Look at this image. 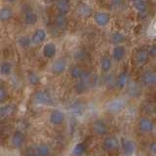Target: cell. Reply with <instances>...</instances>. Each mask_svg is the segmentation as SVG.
<instances>
[{"label":"cell","mask_w":156,"mask_h":156,"mask_svg":"<svg viewBox=\"0 0 156 156\" xmlns=\"http://www.w3.org/2000/svg\"><path fill=\"white\" fill-rule=\"evenodd\" d=\"M111 14L107 11H104V10L94 11L92 15V20L95 26L100 28H105L106 27H108L111 22Z\"/></svg>","instance_id":"cell-1"},{"label":"cell","mask_w":156,"mask_h":156,"mask_svg":"<svg viewBox=\"0 0 156 156\" xmlns=\"http://www.w3.org/2000/svg\"><path fill=\"white\" fill-rule=\"evenodd\" d=\"M40 21V16L39 14L33 9H27L26 11L23 12L22 15V23L23 26L31 27L36 26Z\"/></svg>","instance_id":"cell-4"},{"label":"cell","mask_w":156,"mask_h":156,"mask_svg":"<svg viewBox=\"0 0 156 156\" xmlns=\"http://www.w3.org/2000/svg\"><path fill=\"white\" fill-rule=\"evenodd\" d=\"M67 23H68L67 15H62V14L56 15L55 19H54V24H55V27L58 30H65L67 27Z\"/></svg>","instance_id":"cell-27"},{"label":"cell","mask_w":156,"mask_h":156,"mask_svg":"<svg viewBox=\"0 0 156 156\" xmlns=\"http://www.w3.org/2000/svg\"><path fill=\"white\" fill-rule=\"evenodd\" d=\"M26 143V135L22 131L14 132L11 136V144L15 148H21Z\"/></svg>","instance_id":"cell-21"},{"label":"cell","mask_w":156,"mask_h":156,"mask_svg":"<svg viewBox=\"0 0 156 156\" xmlns=\"http://www.w3.org/2000/svg\"><path fill=\"white\" fill-rule=\"evenodd\" d=\"M17 44H18V46L22 49V50H29L30 48H32L30 35H27V34H23V35H20L17 38Z\"/></svg>","instance_id":"cell-29"},{"label":"cell","mask_w":156,"mask_h":156,"mask_svg":"<svg viewBox=\"0 0 156 156\" xmlns=\"http://www.w3.org/2000/svg\"><path fill=\"white\" fill-rule=\"evenodd\" d=\"M87 149V146L84 143H79L77 144L72 149V154L75 156H81L85 153V151Z\"/></svg>","instance_id":"cell-34"},{"label":"cell","mask_w":156,"mask_h":156,"mask_svg":"<svg viewBox=\"0 0 156 156\" xmlns=\"http://www.w3.org/2000/svg\"><path fill=\"white\" fill-rule=\"evenodd\" d=\"M27 156H37V154L34 151H28L27 153Z\"/></svg>","instance_id":"cell-41"},{"label":"cell","mask_w":156,"mask_h":156,"mask_svg":"<svg viewBox=\"0 0 156 156\" xmlns=\"http://www.w3.org/2000/svg\"><path fill=\"white\" fill-rule=\"evenodd\" d=\"M68 68V61L65 57L55 58L53 60V62L50 67V71L53 75L58 76L62 75Z\"/></svg>","instance_id":"cell-2"},{"label":"cell","mask_w":156,"mask_h":156,"mask_svg":"<svg viewBox=\"0 0 156 156\" xmlns=\"http://www.w3.org/2000/svg\"><path fill=\"white\" fill-rule=\"evenodd\" d=\"M109 41L112 45H123L127 40V35L122 31H112L109 34Z\"/></svg>","instance_id":"cell-22"},{"label":"cell","mask_w":156,"mask_h":156,"mask_svg":"<svg viewBox=\"0 0 156 156\" xmlns=\"http://www.w3.org/2000/svg\"><path fill=\"white\" fill-rule=\"evenodd\" d=\"M53 4L57 11V14L67 15L71 11L70 0H54Z\"/></svg>","instance_id":"cell-16"},{"label":"cell","mask_w":156,"mask_h":156,"mask_svg":"<svg viewBox=\"0 0 156 156\" xmlns=\"http://www.w3.org/2000/svg\"><path fill=\"white\" fill-rule=\"evenodd\" d=\"M58 52V45L54 41H46L43 44L41 50L43 58H47V60H54L57 57Z\"/></svg>","instance_id":"cell-6"},{"label":"cell","mask_w":156,"mask_h":156,"mask_svg":"<svg viewBox=\"0 0 156 156\" xmlns=\"http://www.w3.org/2000/svg\"><path fill=\"white\" fill-rule=\"evenodd\" d=\"M150 60V58L148 56V53L147 50L144 48H140L139 50H136L135 53V56H134V61L136 65V66L141 67L145 66Z\"/></svg>","instance_id":"cell-13"},{"label":"cell","mask_w":156,"mask_h":156,"mask_svg":"<svg viewBox=\"0 0 156 156\" xmlns=\"http://www.w3.org/2000/svg\"><path fill=\"white\" fill-rule=\"evenodd\" d=\"M49 121L54 126H60L66 121V114L60 109H54L49 116Z\"/></svg>","instance_id":"cell-18"},{"label":"cell","mask_w":156,"mask_h":156,"mask_svg":"<svg viewBox=\"0 0 156 156\" xmlns=\"http://www.w3.org/2000/svg\"><path fill=\"white\" fill-rule=\"evenodd\" d=\"M127 94L130 98H139L141 95V85L136 82H130L126 87Z\"/></svg>","instance_id":"cell-23"},{"label":"cell","mask_w":156,"mask_h":156,"mask_svg":"<svg viewBox=\"0 0 156 156\" xmlns=\"http://www.w3.org/2000/svg\"><path fill=\"white\" fill-rule=\"evenodd\" d=\"M127 53H128V50H127V47L124 44L123 45H113V47L111 49L110 57L113 62H121L126 58Z\"/></svg>","instance_id":"cell-11"},{"label":"cell","mask_w":156,"mask_h":156,"mask_svg":"<svg viewBox=\"0 0 156 156\" xmlns=\"http://www.w3.org/2000/svg\"><path fill=\"white\" fill-rule=\"evenodd\" d=\"M131 5L139 15H146L148 12V4L146 0H132Z\"/></svg>","instance_id":"cell-20"},{"label":"cell","mask_w":156,"mask_h":156,"mask_svg":"<svg viewBox=\"0 0 156 156\" xmlns=\"http://www.w3.org/2000/svg\"><path fill=\"white\" fill-rule=\"evenodd\" d=\"M86 70L79 65H74L69 67V76L71 79L78 81L85 74Z\"/></svg>","instance_id":"cell-26"},{"label":"cell","mask_w":156,"mask_h":156,"mask_svg":"<svg viewBox=\"0 0 156 156\" xmlns=\"http://www.w3.org/2000/svg\"><path fill=\"white\" fill-rule=\"evenodd\" d=\"M155 84H156V73L153 69L147 68V69H145L143 72V74L140 76V85L146 88H151L154 87Z\"/></svg>","instance_id":"cell-9"},{"label":"cell","mask_w":156,"mask_h":156,"mask_svg":"<svg viewBox=\"0 0 156 156\" xmlns=\"http://www.w3.org/2000/svg\"><path fill=\"white\" fill-rule=\"evenodd\" d=\"M4 1H5V3H6V4L11 5V6H12V5L16 4L19 1V0H4Z\"/></svg>","instance_id":"cell-39"},{"label":"cell","mask_w":156,"mask_h":156,"mask_svg":"<svg viewBox=\"0 0 156 156\" xmlns=\"http://www.w3.org/2000/svg\"><path fill=\"white\" fill-rule=\"evenodd\" d=\"M14 9L11 5L4 4L0 7V23H8L14 18Z\"/></svg>","instance_id":"cell-12"},{"label":"cell","mask_w":156,"mask_h":156,"mask_svg":"<svg viewBox=\"0 0 156 156\" xmlns=\"http://www.w3.org/2000/svg\"><path fill=\"white\" fill-rule=\"evenodd\" d=\"M8 98H9V93L7 89L3 86H0V105L4 104L8 100Z\"/></svg>","instance_id":"cell-35"},{"label":"cell","mask_w":156,"mask_h":156,"mask_svg":"<svg viewBox=\"0 0 156 156\" xmlns=\"http://www.w3.org/2000/svg\"><path fill=\"white\" fill-rule=\"evenodd\" d=\"M75 15L81 19V20H87L89 18H92V15L94 13V9L90 4L86 2H80L76 5L75 7Z\"/></svg>","instance_id":"cell-7"},{"label":"cell","mask_w":156,"mask_h":156,"mask_svg":"<svg viewBox=\"0 0 156 156\" xmlns=\"http://www.w3.org/2000/svg\"><path fill=\"white\" fill-rule=\"evenodd\" d=\"M112 66H113V61L109 55H105L101 58L100 60V68L101 72L108 73L111 71Z\"/></svg>","instance_id":"cell-24"},{"label":"cell","mask_w":156,"mask_h":156,"mask_svg":"<svg viewBox=\"0 0 156 156\" xmlns=\"http://www.w3.org/2000/svg\"><path fill=\"white\" fill-rule=\"evenodd\" d=\"M129 83H130V75L128 71H126V70L121 71L119 74L117 75L115 79V86L118 88L119 90L125 89Z\"/></svg>","instance_id":"cell-19"},{"label":"cell","mask_w":156,"mask_h":156,"mask_svg":"<svg viewBox=\"0 0 156 156\" xmlns=\"http://www.w3.org/2000/svg\"><path fill=\"white\" fill-rule=\"evenodd\" d=\"M139 130L144 134H150L152 133L154 130V123L153 121L151 120L149 117H141V118L139 120Z\"/></svg>","instance_id":"cell-17"},{"label":"cell","mask_w":156,"mask_h":156,"mask_svg":"<svg viewBox=\"0 0 156 156\" xmlns=\"http://www.w3.org/2000/svg\"><path fill=\"white\" fill-rule=\"evenodd\" d=\"M40 1L44 4H52L54 2V0H40Z\"/></svg>","instance_id":"cell-40"},{"label":"cell","mask_w":156,"mask_h":156,"mask_svg":"<svg viewBox=\"0 0 156 156\" xmlns=\"http://www.w3.org/2000/svg\"><path fill=\"white\" fill-rule=\"evenodd\" d=\"M48 39V31L45 27H36L30 34V40L32 47H36L44 44Z\"/></svg>","instance_id":"cell-3"},{"label":"cell","mask_w":156,"mask_h":156,"mask_svg":"<svg viewBox=\"0 0 156 156\" xmlns=\"http://www.w3.org/2000/svg\"><path fill=\"white\" fill-rule=\"evenodd\" d=\"M126 105H127V101L123 98H116V99H113L107 102L105 108L107 111L110 112V113L116 114L123 110L126 107Z\"/></svg>","instance_id":"cell-8"},{"label":"cell","mask_w":156,"mask_h":156,"mask_svg":"<svg viewBox=\"0 0 156 156\" xmlns=\"http://www.w3.org/2000/svg\"><path fill=\"white\" fill-rule=\"evenodd\" d=\"M14 66L10 61H3L0 62V75L3 77H9L13 74Z\"/></svg>","instance_id":"cell-28"},{"label":"cell","mask_w":156,"mask_h":156,"mask_svg":"<svg viewBox=\"0 0 156 156\" xmlns=\"http://www.w3.org/2000/svg\"><path fill=\"white\" fill-rule=\"evenodd\" d=\"M84 110V105L80 101H73L69 105V111L74 115H81Z\"/></svg>","instance_id":"cell-33"},{"label":"cell","mask_w":156,"mask_h":156,"mask_svg":"<svg viewBox=\"0 0 156 156\" xmlns=\"http://www.w3.org/2000/svg\"><path fill=\"white\" fill-rule=\"evenodd\" d=\"M34 152L37 154V156H50L51 148L47 144H39L36 145Z\"/></svg>","instance_id":"cell-31"},{"label":"cell","mask_w":156,"mask_h":156,"mask_svg":"<svg viewBox=\"0 0 156 156\" xmlns=\"http://www.w3.org/2000/svg\"><path fill=\"white\" fill-rule=\"evenodd\" d=\"M15 111H16V106L12 104H5L0 105V119H7L11 117Z\"/></svg>","instance_id":"cell-25"},{"label":"cell","mask_w":156,"mask_h":156,"mask_svg":"<svg viewBox=\"0 0 156 156\" xmlns=\"http://www.w3.org/2000/svg\"><path fill=\"white\" fill-rule=\"evenodd\" d=\"M102 149L106 152H113L119 148L120 141L115 136H105V138L102 140Z\"/></svg>","instance_id":"cell-10"},{"label":"cell","mask_w":156,"mask_h":156,"mask_svg":"<svg viewBox=\"0 0 156 156\" xmlns=\"http://www.w3.org/2000/svg\"><path fill=\"white\" fill-rule=\"evenodd\" d=\"M148 150L150 151V153L152 155H155V151H156V144L155 143H151L150 145L148 146Z\"/></svg>","instance_id":"cell-38"},{"label":"cell","mask_w":156,"mask_h":156,"mask_svg":"<svg viewBox=\"0 0 156 156\" xmlns=\"http://www.w3.org/2000/svg\"><path fill=\"white\" fill-rule=\"evenodd\" d=\"M146 50H147L148 56L150 58H155V57H156V45L155 44H151V45H149Z\"/></svg>","instance_id":"cell-36"},{"label":"cell","mask_w":156,"mask_h":156,"mask_svg":"<svg viewBox=\"0 0 156 156\" xmlns=\"http://www.w3.org/2000/svg\"><path fill=\"white\" fill-rule=\"evenodd\" d=\"M143 106H144V111L146 112V113H148V114L152 113L153 110H154V106H153V105L151 104V102H149V101H146Z\"/></svg>","instance_id":"cell-37"},{"label":"cell","mask_w":156,"mask_h":156,"mask_svg":"<svg viewBox=\"0 0 156 156\" xmlns=\"http://www.w3.org/2000/svg\"><path fill=\"white\" fill-rule=\"evenodd\" d=\"M120 146L126 156H133L136 152V144L129 138H122L120 140Z\"/></svg>","instance_id":"cell-15"},{"label":"cell","mask_w":156,"mask_h":156,"mask_svg":"<svg viewBox=\"0 0 156 156\" xmlns=\"http://www.w3.org/2000/svg\"><path fill=\"white\" fill-rule=\"evenodd\" d=\"M33 101L36 105L46 106L53 104V97L47 90H38L33 94Z\"/></svg>","instance_id":"cell-5"},{"label":"cell","mask_w":156,"mask_h":156,"mask_svg":"<svg viewBox=\"0 0 156 156\" xmlns=\"http://www.w3.org/2000/svg\"><path fill=\"white\" fill-rule=\"evenodd\" d=\"M27 81L30 86H36L40 83V76L33 70H28L27 73Z\"/></svg>","instance_id":"cell-32"},{"label":"cell","mask_w":156,"mask_h":156,"mask_svg":"<svg viewBox=\"0 0 156 156\" xmlns=\"http://www.w3.org/2000/svg\"><path fill=\"white\" fill-rule=\"evenodd\" d=\"M73 58L78 62H86L88 58H89V54L86 50L82 48H78L73 52Z\"/></svg>","instance_id":"cell-30"},{"label":"cell","mask_w":156,"mask_h":156,"mask_svg":"<svg viewBox=\"0 0 156 156\" xmlns=\"http://www.w3.org/2000/svg\"><path fill=\"white\" fill-rule=\"evenodd\" d=\"M93 132L100 136H105L108 133V126L102 119H96L92 124Z\"/></svg>","instance_id":"cell-14"}]
</instances>
